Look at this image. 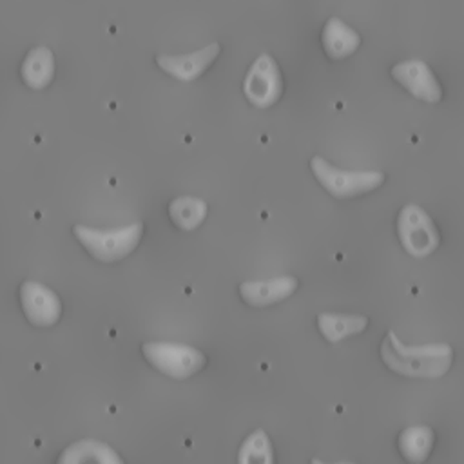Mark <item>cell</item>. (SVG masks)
<instances>
[{
	"label": "cell",
	"instance_id": "1",
	"mask_svg": "<svg viewBox=\"0 0 464 464\" xmlns=\"http://www.w3.org/2000/svg\"><path fill=\"white\" fill-rule=\"evenodd\" d=\"M381 357L392 372L415 379H439L446 375L453 362V350L446 343L422 346L402 344L393 330H388L381 343Z\"/></svg>",
	"mask_w": 464,
	"mask_h": 464
},
{
	"label": "cell",
	"instance_id": "2",
	"mask_svg": "<svg viewBox=\"0 0 464 464\" xmlns=\"http://www.w3.org/2000/svg\"><path fill=\"white\" fill-rule=\"evenodd\" d=\"M143 232L145 225L141 221L111 230H98L85 225L72 227L74 237L94 259L102 263H114L132 254L141 241Z\"/></svg>",
	"mask_w": 464,
	"mask_h": 464
},
{
	"label": "cell",
	"instance_id": "3",
	"mask_svg": "<svg viewBox=\"0 0 464 464\" xmlns=\"http://www.w3.org/2000/svg\"><path fill=\"white\" fill-rule=\"evenodd\" d=\"M310 169L319 185L334 198L346 199L379 188L386 176L381 170H341L323 156L310 160Z\"/></svg>",
	"mask_w": 464,
	"mask_h": 464
},
{
	"label": "cell",
	"instance_id": "4",
	"mask_svg": "<svg viewBox=\"0 0 464 464\" xmlns=\"http://www.w3.org/2000/svg\"><path fill=\"white\" fill-rule=\"evenodd\" d=\"M141 353L152 368L176 381L192 377L207 364V357L203 352L181 343H143Z\"/></svg>",
	"mask_w": 464,
	"mask_h": 464
},
{
	"label": "cell",
	"instance_id": "5",
	"mask_svg": "<svg viewBox=\"0 0 464 464\" xmlns=\"http://www.w3.org/2000/svg\"><path fill=\"white\" fill-rule=\"evenodd\" d=\"M397 236L413 257H426L439 248L440 236L433 219L415 203H406L397 216Z\"/></svg>",
	"mask_w": 464,
	"mask_h": 464
},
{
	"label": "cell",
	"instance_id": "6",
	"mask_svg": "<svg viewBox=\"0 0 464 464\" xmlns=\"http://www.w3.org/2000/svg\"><path fill=\"white\" fill-rule=\"evenodd\" d=\"M243 94L257 109H266L279 102L283 94V76L277 62L268 53L259 54L252 62L243 80Z\"/></svg>",
	"mask_w": 464,
	"mask_h": 464
},
{
	"label": "cell",
	"instance_id": "7",
	"mask_svg": "<svg viewBox=\"0 0 464 464\" xmlns=\"http://www.w3.org/2000/svg\"><path fill=\"white\" fill-rule=\"evenodd\" d=\"M20 304L27 321L34 326H53L60 321L62 301L56 292L38 281H24L20 285Z\"/></svg>",
	"mask_w": 464,
	"mask_h": 464
},
{
	"label": "cell",
	"instance_id": "8",
	"mask_svg": "<svg viewBox=\"0 0 464 464\" xmlns=\"http://www.w3.org/2000/svg\"><path fill=\"white\" fill-rule=\"evenodd\" d=\"M392 78L397 80L410 94L426 102L439 103L442 98V87L424 60L411 58L399 62L392 67Z\"/></svg>",
	"mask_w": 464,
	"mask_h": 464
},
{
	"label": "cell",
	"instance_id": "9",
	"mask_svg": "<svg viewBox=\"0 0 464 464\" xmlns=\"http://www.w3.org/2000/svg\"><path fill=\"white\" fill-rule=\"evenodd\" d=\"M219 51V44L212 42L203 49H198L188 54H158L156 63L169 76L179 82H192L199 78L214 63Z\"/></svg>",
	"mask_w": 464,
	"mask_h": 464
},
{
	"label": "cell",
	"instance_id": "10",
	"mask_svg": "<svg viewBox=\"0 0 464 464\" xmlns=\"http://www.w3.org/2000/svg\"><path fill=\"white\" fill-rule=\"evenodd\" d=\"M297 285L299 281L294 276L243 281L239 285V295L246 304L254 308H263L288 299L297 290Z\"/></svg>",
	"mask_w": 464,
	"mask_h": 464
},
{
	"label": "cell",
	"instance_id": "11",
	"mask_svg": "<svg viewBox=\"0 0 464 464\" xmlns=\"http://www.w3.org/2000/svg\"><path fill=\"white\" fill-rule=\"evenodd\" d=\"M321 44L330 60H343L361 45V34L337 16H330L321 33Z\"/></svg>",
	"mask_w": 464,
	"mask_h": 464
},
{
	"label": "cell",
	"instance_id": "12",
	"mask_svg": "<svg viewBox=\"0 0 464 464\" xmlns=\"http://www.w3.org/2000/svg\"><path fill=\"white\" fill-rule=\"evenodd\" d=\"M56 464H125L109 444L96 439H82L69 444Z\"/></svg>",
	"mask_w": 464,
	"mask_h": 464
},
{
	"label": "cell",
	"instance_id": "13",
	"mask_svg": "<svg viewBox=\"0 0 464 464\" xmlns=\"http://www.w3.org/2000/svg\"><path fill=\"white\" fill-rule=\"evenodd\" d=\"M54 54L49 47L45 45H38V47H33L24 62H22V67H20V74H22V80L24 83L33 89V91H40V89H45L53 78H54Z\"/></svg>",
	"mask_w": 464,
	"mask_h": 464
},
{
	"label": "cell",
	"instance_id": "14",
	"mask_svg": "<svg viewBox=\"0 0 464 464\" xmlns=\"http://www.w3.org/2000/svg\"><path fill=\"white\" fill-rule=\"evenodd\" d=\"M368 326L366 315L353 314H328L323 312L317 315V328L328 343H339L346 337L364 332Z\"/></svg>",
	"mask_w": 464,
	"mask_h": 464
},
{
	"label": "cell",
	"instance_id": "15",
	"mask_svg": "<svg viewBox=\"0 0 464 464\" xmlns=\"http://www.w3.org/2000/svg\"><path fill=\"white\" fill-rule=\"evenodd\" d=\"M435 444V433L430 426H410L401 431L397 446L401 455L411 464H422Z\"/></svg>",
	"mask_w": 464,
	"mask_h": 464
},
{
	"label": "cell",
	"instance_id": "16",
	"mask_svg": "<svg viewBox=\"0 0 464 464\" xmlns=\"http://www.w3.org/2000/svg\"><path fill=\"white\" fill-rule=\"evenodd\" d=\"M208 207L207 201L194 196H179L169 203L170 221L185 232L198 228L207 218Z\"/></svg>",
	"mask_w": 464,
	"mask_h": 464
},
{
	"label": "cell",
	"instance_id": "17",
	"mask_svg": "<svg viewBox=\"0 0 464 464\" xmlns=\"http://www.w3.org/2000/svg\"><path fill=\"white\" fill-rule=\"evenodd\" d=\"M237 464H276L272 442L265 430H254L241 442L237 451Z\"/></svg>",
	"mask_w": 464,
	"mask_h": 464
},
{
	"label": "cell",
	"instance_id": "18",
	"mask_svg": "<svg viewBox=\"0 0 464 464\" xmlns=\"http://www.w3.org/2000/svg\"><path fill=\"white\" fill-rule=\"evenodd\" d=\"M310 462H312V464H353V462H323V460H319V459H312Z\"/></svg>",
	"mask_w": 464,
	"mask_h": 464
}]
</instances>
